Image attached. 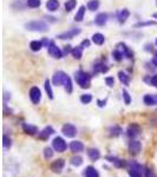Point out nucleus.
Returning <instances> with one entry per match:
<instances>
[{"label":"nucleus","instance_id":"19","mask_svg":"<svg viewBox=\"0 0 157 177\" xmlns=\"http://www.w3.org/2000/svg\"><path fill=\"white\" fill-rule=\"evenodd\" d=\"M23 130H24V132L25 134H27V135H36L37 134V126H34V125H31V124H24L23 125Z\"/></svg>","mask_w":157,"mask_h":177},{"label":"nucleus","instance_id":"23","mask_svg":"<svg viewBox=\"0 0 157 177\" xmlns=\"http://www.w3.org/2000/svg\"><path fill=\"white\" fill-rule=\"evenodd\" d=\"M92 41L96 44V45H103L104 41H105V37L102 34V33H95L92 36Z\"/></svg>","mask_w":157,"mask_h":177},{"label":"nucleus","instance_id":"25","mask_svg":"<svg viewBox=\"0 0 157 177\" xmlns=\"http://www.w3.org/2000/svg\"><path fill=\"white\" fill-rule=\"evenodd\" d=\"M84 15H85V6H80L79 10H78V12L74 15V20L79 23V21H82L84 19Z\"/></svg>","mask_w":157,"mask_h":177},{"label":"nucleus","instance_id":"36","mask_svg":"<svg viewBox=\"0 0 157 177\" xmlns=\"http://www.w3.org/2000/svg\"><path fill=\"white\" fill-rule=\"evenodd\" d=\"M71 164L73 166H79L83 164V158L80 156H74L71 158Z\"/></svg>","mask_w":157,"mask_h":177},{"label":"nucleus","instance_id":"28","mask_svg":"<svg viewBox=\"0 0 157 177\" xmlns=\"http://www.w3.org/2000/svg\"><path fill=\"white\" fill-rule=\"evenodd\" d=\"M118 79L121 81V83H123L124 85H129V83H130L129 76L125 72H123V71H119V72H118Z\"/></svg>","mask_w":157,"mask_h":177},{"label":"nucleus","instance_id":"39","mask_svg":"<svg viewBox=\"0 0 157 177\" xmlns=\"http://www.w3.org/2000/svg\"><path fill=\"white\" fill-rule=\"evenodd\" d=\"M26 4H27V6L31 7V8H37V7L40 6L42 1H40V0H27Z\"/></svg>","mask_w":157,"mask_h":177},{"label":"nucleus","instance_id":"22","mask_svg":"<svg viewBox=\"0 0 157 177\" xmlns=\"http://www.w3.org/2000/svg\"><path fill=\"white\" fill-rule=\"evenodd\" d=\"M43 46L44 45H43V43H42V41L32 40L31 43H30V49H31L33 52H38V51H40Z\"/></svg>","mask_w":157,"mask_h":177},{"label":"nucleus","instance_id":"9","mask_svg":"<svg viewBox=\"0 0 157 177\" xmlns=\"http://www.w3.org/2000/svg\"><path fill=\"white\" fill-rule=\"evenodd\" d=\"M64 166H65V161L63 158H58L57 161H55L53 163L51 164V170L55 174H60L63 171Z\"/></svg>","mask_w":157,"mask_h":177},{"label":"nucleus","instance_id":"51","mask_svg":"<svg viewBox=\"0 0 157 177\" xmlns=\"http://www.w3.org/2000/svg\"><path fill=\"white\" fill-rule=\"evenodd\" d=\"M151 63H152V65H154V66H157V55H154V58H152Z\"/></svg>","mask_w":157,"mask_h":177},{"label":"nucleus","instance_id":"40","mask_svg":"<svg viewBox=\"0 0 157 177\" xmlns=\"http://www.w3.org/2000/svg\"><path fill=\"white\" fill-rule=\"evenodd\" d=\"M110 132H111V136H119V134L122 132V129L119 126H117V125H114V126H111Z\"/></svg>","mask_w":157,"mask_h":177},{"label":"nucleus","instance_id":"12","mask_svg":"<svg viewBox=\"0 0 157 177\" xmlns=\"http://www.w3.org/2000/svg\"><path fill=\"white\" fill-rule=\"evenodd\" d=\"M127 132H128L129 137L135 138L136 136H138V135H140V132H141V128H140L137 124H131V125H129L128 126Z\"/></svg>","mask_w":157,"mask_h":177},{"label":"nucleus","instance_id":"35","mask_svg":"<svg viewBox=\"0 0 157 177\" xmlns=\"http://www.w3.org/2000/svg\"><path fill=\"white\" fill-rule=\"evenodd\" d=\"M64 86H65V91H66V93H72V90H73V85H72V81L70 77H68V79H66V82L64 84Z\"/></svg>","mask_w":157,"mask_h":177},{"label":"nucleus","instance_id":"45","mask_svg":"<svg viewBox=\"0 0 157 177\" xmlns=\"http://www.w3.org/2000/svg\"><path fill=\"white\" fill-rule=\"evenodd\" d=\"M70 52H72V49L70 45H66V46H64V51H63V53L64 55H69Z\"/></svg>","mask_w":157,"mask_h":177},{"label":"nucleus","instance_id":"11","mask_svg":"<svg viewBox=\"0 0 157 177\" xmlns=\"http://www.w3.org/2000/svg\"><path fill=\"white\" fill-rule=\"evenodd\" d=\"M108 19H109L108 13L100 12V13L97 14L96 18H95V24H96L97 26H104V25L108 23Z\"/></svg>","mask_w":157,"mask_h":177},{"label":"nucleus","instance_id":"32","mask_svg":"<svg viewBox=\"0 0 157 177\" xmlns=\"http://www.w3.org/2000/svg\"><path fill=\"white\" fill-rule=\"evenodd\" d=\"M76 5H77V0H66V2H65V10L68 12H71L72 10L76 7Z\"/></svg>","mask_w":157,"mask_h":177},{"label":"nucleus","instance_id":"15","mask_svg":"<svg viewBox=\"0 0 157 177\" xmlns=\"http://www.w3.org/2000/svg\"><path fill=\"white\" fill-rule=\"evenodd\" d=\"M70 150L72 152H80L84 150V144L79 141H73L70 144Z\"/></svg>","mask_w":157,"mask_h":177},{"label":"nucleus","instance_id":"31","mask_svg":"<svg viewBox=\"0 0 157 177\" xmlns=\"http://www.w3.org/2000/svg\"><path fill=\"white\" fill-rule=\"evenodd\" d=\"M98 7H99V1L98 0H90L87 2V10H90L92 12L93 11H97Z\"/></svg>","mask_w":157,"mask_h":177},{"label":"nucleus","instance_id":"52","mask_svg":"<svg viewBox=\"0 0 157 177\" xmlns=\"http://www.w3.org/2000/svg\"><path fill=\"white\" fill-rule=\"evenodd\" d=\"M154 97H155V102H156V105H157V95H155Z\"/></svg>","mask_w":157,"mask_h":177},{"label":"nucleus","instance_id":"29","mask_svg":"<svg viewBox=\"0 0 157 177\" xmlns=\"http://www.w3.org/2000/svg\"><path fill=\"white\" fill-rule=\"evenodd\" d=\"M44 86H45V91H46V93L49 96V98L50 99H53V91H52V86H51V83H50L49 79L45 81Z\"/></svg>","mask_w":157,"mask_h":177},{"label":"nucleus","instance_id":"46","mask_svg":"<svg viewBox=\"0 0 157 177\" xmlns=\"http://www.w3.org/2000/svg\"><path fill=\"white\" fill-rule=\"evenodd\" d=\"M145 177H157V176L152 170H146V172H145Z\"/></svg>","mask_w":157,"mask_h":177},{"label":"nucleus","instance_id":"41","mask_svg":"<svg viewBox=\"0 0 157 177\" xmlns=\"http://www.w3.org/2000/svg\"><path fill=\"white\" fill-rule=\"evenodd\" d=\"M44 157H45L46 160H50V158L53 157V151H52L51 148H45V149H44Z\"/></svg>","mask_w":157,"mask_h":177},{"label":"nucleus","instance_id":"56","mask_svg":"<svg viewBox=\"0 0 157 177\" xmlns=\"http://www.w3.org/2000/svg\"><path fill=\"white\" fill-rule=\"evenodd\" d=\"M156 5H157V0H156Z\"/></svg>","mask_w":157,"mask_h":177},{"label":"nucleus","instance_id":"42","mask_svg":"<svg viewBox=\"0 0 157 177\" xmlns=\"http://www.w3.org/2000/svg\"><path fill=\"white\" fill-rule=\"evenodd\" d=\"M122 95H123V98H124V103H125L127 105H129V104L131 103V97L129 95V92L127 90H123V91H122Z\"/></svg>","mask_w":157,"mask_h":177},{"label":"nucleus","instance_id":"10","mask_svg":"<svg viewBox=\"0 0 157 177\" xmlns=\"http://www.w3.org/2000/svg\"><path fill=\"white\" fill-rule=\"evenodd\" d=\"M142 149V144L138 141H131L129 143V152L131 155H137L140 153V151Z\"/></svg>","mask_w":157,"mask_h":177},{"label":"nucleus","instance_id":"4","mask_svg":"<svg viewBox=\"0 0 157 177\" xmlns=\"http://www.w3.org/2000/svg\"><path fill=\"white\" fill-rule=\"evenodd\" d=\"M30 99L36 105L40 103V100H42V91H40V89L38 86L31 87V90H30Z\"/></svg>","mask_w":157,"mask_h":177},{"label":"nucleus","instance_id":"44","mask_svg":"<svg viewBox=\"0 0 157 177\" xmlns=\"http://www.w3.org/2000/svg\"><path fill=\"white\" fill-rule=\"evenodd\" d=\"M149 84H150V85H154V86H156L157 87V74L150 77V83H149Z\"/></svg>","mask_w":157,"mask_h":177},{"label":"nucleus","instance_id":"27","mask_svg":"<svg viewBox=\"0 0 157 177\" xmlns=\"http://www.w3.org/2000/svg\"><path fill=\"white\" fill-rule=\"evenodd\" d=\"M85 176L86 177H99L98 171L93 168V166H87L85 170Z\"/></svg>","mask_w":157,"mask_h":177},{"label":"nucleus","instance_id":"55","mask_svg":"<svg viewBox=\"0 0 157 177\" xmlns=\"http://www.w3.org/2000/svg\"><path fill=\"white\" fill-rule=\"evenodd\" d=\"M155 55H157V51H156V52H155Z\"/></svg>","mask_w":157,"mask_h":177},{"label":"nucleus","instance_id":"17","mask_svg":"<svg viewBox=\"0 0 157 177\" xmlns=\"http://www.w3.org/2000/svg\"><path fill=\"white\" fill-rule=\"evenodd\" d=\"M53 134H55L53 128H52V126H46L43 131L39 134V138H42V139H47L49 137L51 136V135H53Z\"/></svg>","mask_w":157,"mask_h":177},{"label":"nucleus","instance_id":"30","mask_svg":"<svg viewBox=\"0 0 157 177\" xmlns=\"http://www.w3.org/2000/svg\"><path fill=\"white\" fill-rule=\"evenodd\" d=\"M143 102H144L145 105H156L155 97L152 95H145L143 97Z\"/></svg>","mask_w":157,"mask_h":177},{"label":"nucleus","instance_id":"6","mask_svg":"<svg viewBox=\"0 0 157 177\" xmlns=\"http://www.w3.org/2000/svg\"><path fill=\"white\" fill-rule=\"evenodd\" d=\"M52 147H53V149L56 150L57 152H63V151H65L66 148H68L66 142H65L64 138H61V137H56V138L52 141Z\"/></svg>","mask_w":157,"mask_h":177},{"label":"nucleus","instance_id":"34","mask_svg":"<svg viewBox=\"0 0 157 177\" xmlns=\"http://www.w3.org/2000/svg\"><path fill=\"white\" fill-rule=\"evenodd\" d=\"M2 145H4V148L5 149H10L11 147H12V139L10 138L8 136H6V135H4V137H2Z\"/></svg>","mask_w":157,"mask_h":177},{"label":"nucleus","instance_id":"5","mask_svg":"<svg viewBox=\"0 0 157 177\" xmlns=\"http://www.w3.org/2000/svg\"><path fill=\"white\" fill-rule=\"evenodd\" d=\"M68 77H69V76H68L65 72H63V71H57V72L53 74L52 83H53V85H56V86L64 85L65 82H66V79H68Z\"/></svg>","mask_w":157,"mask_h":177},{"label":"nucleus","instance_id":"38","mask_svg":"<svg viewBox=\"0 0 157 177\" xmlns=\"http://www.w3.org/2000/svg\"><path fill=\"white\" fill-rule=\"evenodd\" d=\"M112 57H114V59L116 60V62H121L123 58H124V55H123V53L118 50V49H116L114 52H112Z\"/></svg>","mask_w":157,"mask_h":177},{"label":"nucleus","instance_id":"50","mask_svg":"<svg viewBox=\"0 0 157 177\" xmlns=\"http://www.w3.org/2000/svg\"><path fill=\"white\" fill-rule=\"evenodd\" d=\"M42 43H43V45H44V46H46V47H49V45L51 44V41L49 40L47 38H44L43 40H42Z\"/></svg>","mask_w":157,"mask_h":177},{"label":"nucleus","instance_id":"7","mask_svg":"<svg viewBox=\"0 0 157 177\" xmlns=\"http://www.w3.org/2000/svg\"><path fill=\"white\" fill-rule=\"evenodd\" d=\"M49 53L51 57H53V58H56V59H61L63 58V52H61V50L58 47L57 45H56V43L55 41H51V44L49 45Z\"/></svg>","mask_w":157,"mask_h":177},{"label":"nucleus","instance_id":"43","mask_svg":"<svg viewBox=\"0 0 157 177\" xmlns=\"http://www.w3.org/2000/svg\"><path fill=\"white\" fill-rule=\"evenodd\" d=\"M105 83H106V85H108V86L112 87V86L115 85V79H114V77H106V78H105Z\"/></svg>","mask_w":157,"mask_h":177},{"label":"nucleus","instance_id":"2","mask_svg":"<svg viewBox=\"0 0 157 177\" xmlns=\"http://www.w3.org/2000/svg\"><path fill=\"white\" fill-rule=\"evenodd\" d=\"M25 28L31 32H46L49 31V25L42 20H32L25 24Z\"/></svg>","mask_w":157,"mask_h":177},{"label":"nucleus","instance_id":"26","mask_svg":"<svg viewBox=\"0 0 157 177\" xmlns=\"http://www.w3.org/2000/svg\"><path fill=\"white\" fill-rule=\"evenodd\" d=\"M106 160H109L110 162L112 164H115L117 168H122V166H124V162L122 161V160H119L118 157H112V156H108L106 157Z\"/></svg>","mask_w":157,"mask_h":177},{"label":"nucleus","instance_id":"48","mask_svg":"<svg viewBox=\"0 0 157 177\" xmlns=\"http://www.w3.org/2000/svg\"><path fill=\"white\" fill-rule=\"evenodd\" d=\"M83 49H85V47H89L90 46V40H87V39H85V40L82 41V45H80Z\"/></svg>","mask_w":157,"mask_h":177},{"label":"nucleus","instance_id":"49","mask_svg":"<svg viewBox=\"0 0 157 177\" xmlns=\"http://www.w3.org/2000/svg\"><path fill=\"white\" fill-rule=\"evenodd\" d=\"M129 175L131 177H141V174L135 172V171H132V170H129Z\"/></svg>","mask_w":157,"mask_h":177},{"label":"nucleus","instance_id":"14","mask_svg":"<svg viewBox=\"0 0 157 177\" xmlns=\"http://www.w3.org/2000/svg\"><path fill=\"white\" fill-rule=\"evenodd\" d=\"M129 17H130V11L128 8H123L117 13V19H118L119 24H124L128 20Z\"/></svg>","mask_w":157,"mask_h":177},{"label":"nucleus","instance_id":"53","mask_svg":"<svg viewBox=\"0 0 157 177\" xmlns=\"http://www.w3.org/2000/svg\"><path fill=\"white\" fill-rule=\"evenodd\" d=\"M152 17H154L155 19H157V13H154V15H152Z\"/></svg>","mask_w":157,"mask_h":177},{"label":"nucleus","instance_id":"3","mask_svg":"<svg viewBox=\"0 0 157 177\" xmlns=\"http://www.w3.org/2000/svg\"><path fill=\"white\" fill-rule=\"evenodd\" d=\"M80 32H82V30H80V28H78V27L70 28L69 31H66V32H63V33L58 34L57 38H58V39H60V40H65V39H72V38H74L76 36L80 34Z\"/></svg>","mask_w":157,"mask_h":177},{"label":"nucleus","instance_id":"16","mask_svg":"<svg viewBox=\"0 0 157 177\" xmlns=\"http://www.w3.org/2000/svg\"><path fill=\"white\" fill-rule=\"evenodd\" d=\"M59 0H47L46 2V8L50 11V12H55L59 8Z\"/></svg>","mask_w":157,"mask_h":177},{"label":"nucleus","instance_id":"20","mask_svg":"<svg viewBox=\"0 0 157 177\" xmlns=\"http://www.w3.org/2000/svg\"><path fill=\"white\" fill-rule=\"evenodd\" d=\"M71 55L74 59L79 60V59L83 57V47H82V46H76V47H73Z\"/></svg>","mask_w":157,"mask_h":177},{"label":"nucleus","instance_id":"1","mask_svg":"<svg viewBox=\"0 0 157 177\" xmlns=\"http://www.w3.org/2000/svg\"><path fill=\"white\" fill-rule=\"evenodd\" d=\"M74 79L76 83L82 87V89H89L90 85H91V76L90 73H87L85 71H77L74 73Z\"/></svg>","mask_w":157,"mask_h":177},{"label":"nucleus","instance_id":"8","mask_svg":"<svg viewBox=\"0 0 157 177\" xmlns=\"http://www.w3.org/2000/svg\"><path fill=\"white\" fill-rule=\"evenodd\" d=\"M61 132H63V135L66 137H69V138H72V137H74L77 135V129H76V126L74 125H72L70 123H68V124H64L63 125V128H61Z\"/></svg>","mask_w":157,"mask_h":177},{"label":"nucleus","instance_id":"33","mask_svg":"<svg viewBox=\"0 0 157 177\" xmlns=\"http://www.w3.org/2000/svg\"><path fill=\"white\" fill-rule=\"evenodd\" d=\"M130 170H132V171H135V172H138V174H141V175H142L143 166L141 165V164H138V163H131V164H130Z\"/></svg>","mask_w":157,"mask_h":177},{"label":"nucleus","instance_id":"21","mask_svg":"<svg viewBox=\"0 0 157 177\" xmlns=\"http://www.w3.org/2000/svg\"><path fill=\"white\" fill-rule=\"evenodd\" d=\"M87 156L90 157V160H92V161H97L98 158L100 157V152L98 149H95V148H92V149H89L87 150Z\"/></svg>","mask_w":157,"mask_h":177},{"label":"nucleus","instance_id":"37","mask_svg":"<svg viewBox=\"0 0 157 177\" xmlns=\"http://www.w3.org/2000/svg\"><path fill=\"white\" fill-rule=\"evenodd\" d=\"M80 102L83 104H90L92 102V96L90 93H85V95H82L80 96Z\"/></svg>","mask_w":157,"mask_h":177},{"label":"nucleus","instance_id":"54","mask_svg":"<svg viewBox=\"0 0 157 177\" xmlns=\"http://www.w3.org/2000/svg\"><path fill=\"white\" fill-rule=\"evenodd\" d=\"M155 43H156V45H157V38H156V41H155Z\"/></svg>","mask_w":157,"mask_h":177},{"label":"nucleus","instance_id":"13","mask_svg":"<svg viewBox=\"0 0 157 177\" xmlns=\"http://www.w3.org/2000/svg\"><path fill=\"white\" fill-rule=\"evenodd\" d=\"M117 49L123 53L124 55V58H128V59H132L133 58V53L129 50V47L125 45V44H123V43H121V44H118V46H117Z\"/></svg>","mask_w":157,"mask_h":177},{"label":"nucleus","instance_id":"47","mask_svg":"<svg viewBox=\"0 0 157 177\" xmlns=\"http://www.w3.org/2000/svg\"><path fill=\"white\" fill-rule=\"evenodd\" d=\"M97 104H98V106H99V108H104V106H105V104H106V99H104V100H100V99H98V100H97Z\"/></svg>","mask_w":157,"mask_h":177},{"label":"nucleus","instance_id":"24","mask_svg":"<svg viewBox=\"0 0 157 177\" xmlns=\"http://www.w3.org/2000/svg\"><path fill=\"white\" fill-rule=\"evenodd\" d=\"M155 25H157L156 21H154V20H148V21H140V23H136V24L133 25V27L140 28V27H146V26H155Z\"/></svg>","mask_w":157,"mask_h":177},{"label":"nucleus","instance_id":"18","mask_svg":"<svg viewBox=\"0 0 157 177\" xmlns=\"http://www.w3.org/2000/svg\"><path fill=\"white\" fill-rule=\"evenodd\" d=\"M108 66L105 65V64H103V63H100V62H97V63H95V65H93V71H95V73H105V72H108Z\"/></svg>","mask_w":157,"mask_h":177}]
</instances>
